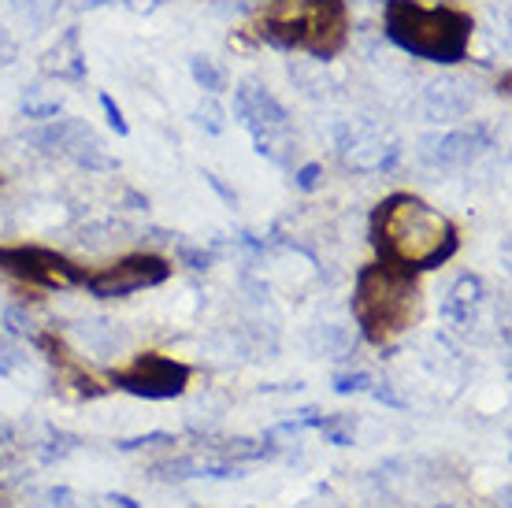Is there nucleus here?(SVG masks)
Listing matches in <instances>:
<instances>
[{
    "instance_id": "1",
    "label": "nucleus",
    "mask_w": 512,
    "mask_h": 508,
    "mask_svg": "<svg viewBox=\"0 0 512 508\" xmlns=\"http://www.w3.org/2000/svg\"><path fill=\"white\" fill-rule=\"evenodd\" d=\"M372 242L386 264L405 271H431L457 253V230L427 201L412 193H394L375 208Z\"/></svg>"
},
{
    "instance_id": "2",
    "label": "nucleus",
    "mask_w": 512,
    "mask_h": 508,
    "mask_svg": "<svg viewBox=\"0 0 512 508\" xmlns=\"http://www.w3.org/2000/svg\"><path fill=\"white\" fill-rule=\"evenodd\" d=\"M386 38L431 64H457L468 52L472 19L457 8H423L416 0H386Z\"/></svg>"
},
{
    "instance_id": "3",
    "label": "nucleus",
    "mask_w": 512,
    "mask_h": 508,
    "mask_svg": "<svg viewBox=\"0 0 512 508\" xmlns=\"http://www.w3.org/2000/svg\"><path fill=\"white\" fill-rule=\"evenodd\" d=\"M416 282L412 271L397 264H372L360 267L357 290H353V319L360 334L372 345L394 342L397 334H405L416 319Z\"/></svg>"
},
{
    "instance_id": "4",
    "label": "nucleus",
    "mask_w": 512,
    "mask_h": 508,
    "mask_svg": "<svg viewBox=\"0 0 512 508\" xmlns=\"http://www.w3.org/2000/svg\"><path fill=\"white\" fill-rule=\"evenodd\" d=\"M260 34L271 45L308 49L312 56L327 60L346 45V8L342 0H294V8L275 15Z\"/></svg>"
},
{
    "instance_id": "5",
    "label": "nucleus",
    "mask_w": 512,
    "mask_h": 508,
    "mask_svg": "<svg viewBox=\"0 0 512 508\" xmlns=\"http://www.w3.org/2000/svg\"><path fill=\"white\" fill-rule=\"evenodd\" d=\"M30 141L41 153H60L86 171H119V160L108 156L104 141L86 119H49V127L34 130Z\"/></svg>"
},
{
    "instance_id": "6",
    "label": "nucleus",
    "mask_w": 512,
    "mask_h": 508,
    "mask_svg": "<svg viewBox=\"0 0 512 508\" xmlns=\"http://www.w3.org/2000/svg\"><path fill=\"white\" fill-rule=\"evenodd\" d=\"M186 382H190V368L160 353L138 356L127 371L112 375V386L123 394L145 397V401H171V397L186 394Z\"/></svg>"
},
{
    "instance_id": "7",
    "label": "nucleus",
    "mask_w": 512,
    "mask_h": 508,
    "mask_svg": "<svg viewBox=\"0 0 512 508\" xmlns=\"http://www.w3.org/2000/svg\"><path fill=\"white\" fill-rule=\"evenodd\" d=\"M167 279H171V264H167L164 256L138 253V256L119 260V264H112V267H104L97 275H86L82 286H86L93 297H101V301H119V297H130V293H138V290L160 286V282H167Z\"/></svg>"
},
{
    "instance_id": "8",
    "label": "nucleus",
    "mask_w": 512,
    "mask_h": 508,
    "mask_svg": "<svg viewBox=\"0 0 512 508\" xmlns=\"http://www.w3.org/2000/svg\"><path fill=\"white\" fill-rule=\"evenodd\" d=\"M0 267L26 282H38V286H82V279H86V271L71 264L67 256L38 249V245L0 249Z\"/></svg>"
},
{
    "instance_id": "9",
    "label": "nucleus",
    "mask_w": 512,
    "mask_h": 508,
    "mask_svg": "<svg viewBox=\"0 0 512 508\" xmlns=\"http://www.w3.org/2000/svg\"><path fill=\"white\" fill-rule=\"evenodd\" d=\"M334 138H338V153H342L346 167H353L360 175H368V171H394L397 160H401V149H397L394 141H383V134L372 123L346 119V123H338Z\"/></svg>"
},
{
    "instance_id": "10",
    "label": "nucleus",
    "mask_w": 512,
    "mask_h": 508,
    "mask_svg": "<svg viewBox=\"0 0 512 508\" xmlns=\"http://www.w3.org/2000/svg\"><path fill=\"white\" fill-rule=\"evenodd\" d=\"M234 112L242 119V127L253 134L256 153L279 160V156H275V134L286 130V108L271 97L268 89L245 82V86L238 89V97H234Z\"/></svg>"
},
{
    "instance_id": "11",
    "label": "nucleus",
    "mask_w": 512,
    "mask_h": 508,
    "mask_svg": "<svg viewBox=\"0 0 512 508\" xmlns=\"http://www.w3.org/2000/svg\"><path fill=\"white\" fill-rule=\"evenodd\" d=\"M479 149H487V130L464 127V130H442V134H423L416 156L427 167H435V171H457V167L472 164L475 156H479Z\"/></svg>"
},
{
    "instance_id": "12",
    "label": "nucleus",
    "mask_w": 512,
    "mask_h": 508,
    "mask_svg": "<svg viewBox=\"0 0 512 508\" xmlns=\"http://www.w3.org/2000/svg\"><path fill=\"white\" fill-rule=\"evenodd\" d=\"M472 112V89L461 78H435L423 89V115L431 123H449V119H464Z\"/></svg>"
},
{
    "instance_id": "13",
    "label": "nucleus",
    "mask_w": 512,
    "mask_h": 508,
    "mask_svg": "<svg viewBox=\"0 0 512 508\" xmlns=\"http://www.w3.org/2000/svg\"><path fill=\"white\" fill-rule=\"evenodd\" d=\"M479 301H483V279H479V275H461V279L453 282L449 297L442 301V316H446L453 327H468Z\"/></svg>"
},
{
    "instance_id": "14",
    "label": "nucleus",
    "mask_w": 512,
    "mask_h": 508,
    "mask_svg": "<svg viewBox=\"0 0 512 508\" xmlns=\"http://www.w3.org/2000/svg\"><path fill=\"white\" fill-rule=\"evenodd\" d=\"M41 345H49L52 349V364H56V386L64 390V394L71 397H104L108 394V386H97V382L86 375V371H78L75 364H71V356H67L64 345H56V342H41Z\"/></svg>"
},
{
    "instance_id": "15",
    "label": "nucleus",
    "mask_w": 512,
    "mask_h": 508,
    "mask_svg": "<svg viewBox=\"0 0 512 508\" xmlns=\"http://www.w3.org/2000/svg\"><path fill=\"white\" fill-rule=\"evenodd\" d=\"M49 71L56 78H67V82H78V78L86 75V60H82V52H78L75 30H67L64 38L56 41V49L49 52Z\"/></svg>"
},
{
    "instance_id": "16",
    "label": "nucleus",
    "mask_w": 512,
    "mask_h": 508,
    "mask_svg": "<svg viewBox=\"0 0 512 508\" xmlns=\"http://www.w3.org/2000/svg\"><path fill=\"white\" fill-rule=\"evenodd\" d=\"M312 345L320 349L323 356H331V360H338V356L349 353V331L346 327H338V323H323V327H316V334H312Z\"/></svg>"
},
{
    "instance_id": "17",
    "label": "nucleus",
    "mask_w": 512,
    "mask_h": 508,
    "mask_svg": "<svg viewBox=\"0 0 512 508\" xmlns=\"http://www.w3.org/2000/svg\"><path fill=\"white\" fill-rule=\"evenodd\" d=\"M82 338H86V345H90L97 356H108L112 349L119 345V331L112 327V323H82Z\"/></svg>"
},
{
    "instance_id": "18",
    "label": "nucleus",
    "mask_w": 512,
    "mask_h": 508,
    "mask_svg": "<svg viewBox=\"0 0 512 508\" xmlns=\"http://www.w3.org/2000/svg\"><path fill=\"white\" fill-rule=\"evenodd\" d=\"M190 75H193V82H197V86L205 89L208 97L223 93V86H227V82H223V71H219V67L212 64L208 56H193V60H190Z\"/></svg>"
},
{
    "instance_id": "19",
    "label": "nucleus",
    "mask_w": 512,
    "mask_h": 508,
    "mask_svg": "<svg viewBox=\"0 0 512 508\" xmlns=\"http://www.w3.org/2000/svg\"><path fill=\"white\" fill-rule=\"evenodd\" d=\"M320 431L331 445L349 449V445H353V434H357V420H353V416H323Z\"/></svg>"
},
{
    "instance_id": "20",
    "label": "nucleus",
    "mask_w": 512,
    "mask_h": 508,
    "mask_svg": "<svg viewBox=\"0 0 512 508\" xmlns=\"http://www.w3.org/2000/svg\"><path fill=\"white\" fill-rule=\"evenodd\" d=\"M78 449V438L75 434H64V431H49V442L41 449V460L52 464V460H64L67 453H75Z\"/></svg>"
},
{
    "instance_id": "21",
    "label": "nucleus",
    "mask_w": 512,
    "mask_h": 508,
    "mask_svg": "<svg viewBox=\"0 0 512 508\" xmlns=\"http://www.w3.org/2000/svg\"><path fill=\"white\" fill-rule=\"evenodd\" d=\"M334 394H364V390H372V375L368 371H346V375H334Z\"/></svg>"
},
{
    "instance_id": "22",
    "label": "nucleus",
    "mask_w": 512,
    "mask_h": 508,
    "mask_svg": "<svg viewBox=\"0 0 512 508\" xmlns=\"http://www.w3.org/2000/svg\"><path fill=\"white\" fill-rule=\"evenodd\" d=\"M123 453H134V449H156V445H175V438L167 431H153V434H138V438H123L116 442Z\"/></svg>"
},
{
    "instance_id": "23",
    "label": "nucleus",
    "mask_w": 512,
    "mask_h": 508,
    "mask_svg": "<svg viewBox=\"0 0 512 508\" xmlns=\"http://www.w3.org/2000/svg\"><path fill=\"white\" fill-rule=\"evenodd\" d=\"M4 327H8V334H15V338H34V323H30V316H26L19 305L4 308Z\"/></svg>"
},
{
    "instance_id": "24",
    "label": "nucleus",
    "mask_w": 512,
    "mask_h": 508,
    "mask_svg": "<svg viewBox=\"0 0 512 508\" xmlns=\"http://www.w3.org/2000/svg\"><path fill=\"white\" fill-rule=\"evenodd\" d=\"M179 256L190 271H208V267L216 264V256L208 253V249H193V245H179Z\"/></svg>"
},
{
    "instance_id": "25",
    "label": "nucleus",
    "mask_w": 512,
    "mask_h": 508,
    "mask_svg": "<svg viewBox=\"0 0 512 508\" xmlns=\"http://www.w3.org/2000/svg\"><path fill=\"white\" fill-rule=\"evenodd\" d=\"M197 123H201V127H208L212 134H219V130H223V108L208 97V101L197 108Z\"/></svg>"
},
{
    "instance_id": "26",
    "label": "nucleus",
    "mask_w": 512,
    "mask_h": 508,
    "mask_svg": "<svg viewBox=\"0 0 512 508\" xmlns=\"http://www.w3.org/2000/svg\"><path fill=\"white\" fill-rule=\"evenodd\" d=\"M101 108H104V115H108V123H112V130H116L119 138H127V134H130L127 119H123V112H119V104L112 101L108 93H101Z\"/></svg>"
},
{
    "instance_id": "27",
    "label": "nucleus",
    "mask_w": 512,
    "mask_h": 508,
    "mask_svg": "<svg viewBox=\"0 0 512 508\" xmlns=\"http://www.w3.org/2000/svg\"><path fill=\"white\" fill-rule=\"evenodd\" d=\"M320 178H323V167L320 164H305L301 171L294 175V186L301 193H312L316 186H320Z\"/></svg>"
},
{
    "instance_id": "28",
    "label": "nucleus",
    "mask_w": 512,
    "mask_h": 508,
    "mask_svg": "<svg viewBox=\"0 0 512 508\" xmlns=\"http://www.w3.org/2000/svg\"><path fill=\"white\" fill-rule=\"evenodd\" d=\"M19 360H23L19 349H15L8 338H0V375H12V371L19 368Z\"/></svg>"
},
{
    "instance_id": "29",
    "label": "nucleus",
    "mask_w": 512,
    "mask_h": 508,
    "mask_svg": "<svg viewBox=\"0 0 512 508\" xmlns=\"http://www.w3.org/2000/svg\"><path fill=\"white\" fill-rule=\"evenodd\" d=\"M45 508H78V497L67 486H56V490L45 494Z\"/></svg>"
},
{
    "instance_id": "30",
    "label": "nucleus",
    "mask_w": 512,
    "mask_h": 508,
    "mask_svg": "<svg viewBox=\"0 0 512 508\" xmlns=\"http://www.w3.org/2000/svg\"><path fill=\"white\" fill-rule=\"evenodd\" d=\"M372 397L386 408H405V397H397L390 386H375V382H372Z\"/></svg>"
},
{
    "instance_id": "31",
    "label": "nucleus",
    "mask_w": 512,
    "mask_h": 508,
    "mask_svg": "<svg viewBox=\"0 0 512 508\" xmlns=\"http://www.w3.org/2000/svg\"><path fill=\"white\" fill-rule=\"evenodd\" d=\"M15 41L8 38V34H0V67H8V64H15Z\"/></svg>"
},
{
    "instance_id": "32",
    "label": "nucleus",
    "mask_w": 512,
    "mask_h": 508,
    "mask_svg": "<svg viewBox=\"0 0 512 508\" xmlns=\"http://www.w3.org/2000/svg\"><path fill=\"white\" fill-rule=\"evenodd\" d=\"M205 178H208V186H212V190H216L219 197H223V201H227V204H234V193L227 190V186H223V182H219L216 175H205Z\"/></svg>"
},
{
    "instance_id": "33",
    "label": "nucleus",
    "mask_w": 512,
    "mask_h": 508,
    "mask_svg": "<svg viewBox=\"0 0 512 508\" xmlns=\"http://www.w3.org/2000/svg\"><path fill=\"white\" fill-rule=\"evenodd\" d=\"M108 505H116V508H141L134 497H127V494H108Z\"/></svg>"
},
{
    "instance_id": "34",
    "label": "nucleus",
    "mask_w": 512,
    "mask_h": 508,
    "mask_svg": "<svg viewBox=\"0 0 512 508\" xmlns=\"http://www.w3.org/2000/svg\"><path fill=\"white\" fill-rule=\"evenodd\" d=\"M12 423H4V420H0V445H8V442H12Z\"/></svg>"
},
{
    "instance_id": "35",
    "label": "nucleus",
    "mask_w": 512,
    "mask_h": 508,
    "mask_svg": "<svg viewBox=\"0 0 512 508\" xmlns=\"http://www.w3.org/2000/svg\"><path fill=\"white\" fill-rule=\"evenodd\" d=\"M127 204H130V208H149V201H145V197H138V193H127Z\"/></svg>"
}]
</instances>
